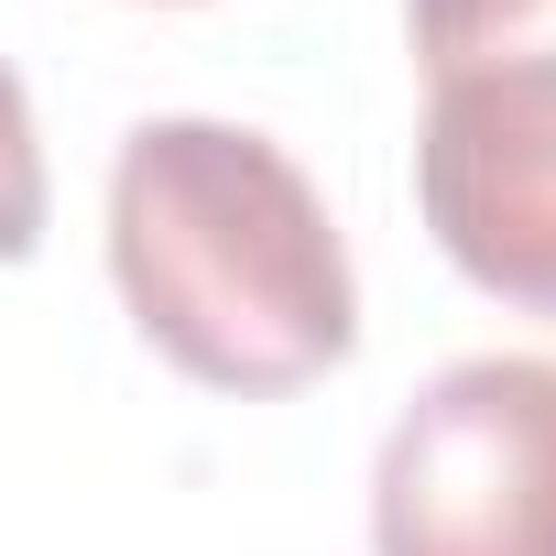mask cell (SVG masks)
<instances>
[{"label":"cell","instance_id":"obj_1","mask_svg":"<svg viewBox=\"0 0 556 556\" xmlns=\"http://www.w3.org/2000/svg\"><path fill=\"white\" fill-rule=\"evenodd\" d=\"M131 328L207 393H295L350 361L361 285L306 164L240 121H142L110 164Z\"/></svg>","mask_w":556,"mask_h":556},{"label":"cell","instance_id":"obj_5","mask_svg":"<svg viewBox=\"0 0 556 556\" xmlns=\"http://www.w3.org/2000/svg\"><path fill=\"white\" fill-rule=\"evenodd\" d=\"M45 207H55V186H45V131H34L23 77L0 66V262H34Z\"/></svg>","mask_w":556,"mask_h":556},{"label":"cell","instance_id":"obj_3","mask_svg":"<svg viewBox=\"0 0 556 556\" xmlns=\"http://www.w3.org/2000/svg\"><path fill=\"white\" fill-rule=\"evenodd\" d=\"M415 197L480 295L556 317V55L426 77Z\"/></svg>","mask_w":556,"mask_h":556},{"label":"cell","instance_id":"obj_2","mask_svg":"<svg viewBox=\"0 0 556 556\" xmlns=\"http://www.w3.org/2000/svg\"><path fill=\"white\" fill-rule=\"evenodd\" d=\"M371 556H556V361H447L371 458Z\"/></svg>","mask_w":556,"mask_h":556},{"label":"cell","instance_id":"obj_4","mask_svg":"<svg viewBox=\"0 0 556 556\" xmlns=\"http://www.w3.org/2000/svg\"><path fill=\"white\" fill-rule=\"evenodd\" d=\"M404 23H415V66L426 77L556 55V0H404Z\"/></svg>","mask_w":556,"mask_h":556}]
</instances>
